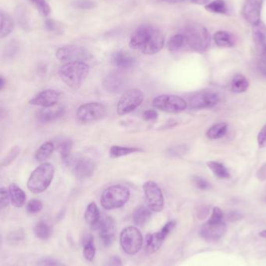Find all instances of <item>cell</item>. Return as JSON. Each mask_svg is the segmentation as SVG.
<instances>
[{
  "instance_id": "cell-1",
  "label": "cell",
  "mask_w": 266,
  "mask_h": 266,
  "mask_svg": "<svg viewBox=\"0 0 266 266\" xmlns=\"http://www.w3.org/2000/svg\"><path fill=\"white\" fill-rule=\"evenodd\" d=\"M165 36L163 31L151 24H142L130 37L129 46L145 55H155L163 49Z\"/></svg>"
},
{
  "instance_id": "cell-2",
  "label": "cell",
  "mask_w": 266,
  "mask_h": 266,
  "mask_svg": "<svg viewBox=\"0 0 266 266\" xmlns=\"http://www.w3.org/2000/svg\"><path fill=\"white\" fill-rule=\"evenodd\" d=\"M90 68L86 62H70L59 67V77L73 89H78L89 74Z\"/></svg>"
},
{
  "instance_id": "cell-3",
  "label": "cell",
  "mask_w": 266,
  "mask_h": 266,
  "mask_svg": "<svg viewBox=\"0 0 266 266\" xmlns=\"http://www.w3.org/2000/svg\"><path fill=\"white\" fill-rule=\"evenodd\" d=\"M55 169L51 163H44L38 166L30 174L27 186L32 193H42L49 187L54 177Z\"/></svg>"
},
{
  "instance_id": "cell-4",
  "label": "cell",
  "mask_w": 266,
  "mask_h": 266,
  "mask_svg": "<svg viewBox=\"0 0 266 266\" xmlns=\"http://www.w3.org/2000/svg\"><path fill=\"white\" fill-rule=\"evenodd\" d=\"M186 42L194 50L205 52L210 46L211 37L206 27L198 23H191L185 28Z\"/></svg>"
},
{
  "instance_id": "cell-5",
  "label": "cell",
  "mask_w": 266,
  "mask_h": 266,
  "mask_svg": "<svg viewBox=\"0 0 266 266\" xmlns=\"http://www.w3.org/2000/svg\"><path fill=\"white\" fill-rule=\"evenodd\" d=\"M130 199V191L127 187L116 184L106 188L101 196V204L106 210L123 207Z\"/></svg>"
},
{
  "instance_id": "cell-6",
  "label": "cell",
  "mask_w": 266,
  "mask_h": 266,
  "mask_svg": "<svg viewBox=\"0 0 266 266\" xmlns=\"http://www.w3.org/2000/svg\"><path fill=\"white\" fill-rule=\"evenodd\" d=\"M120 241L123 252L130 256H134L142 248L143 237L138 228L127 227L122 231Z\"/></svg>"
},
{
  "instance_id": "cell-7",
  "label": "cell",
  "mask_w": 266,
  "mask_h": 266,
  "mask_svg": "<svg viewBox=\"0 0 266 266\" xmlns=\"http://www.w3.org/2000/svg\"><path fill=\"white\" fill-rule=\"evenodd\" d=\"M91 52L84 48L77 45H66L60 47L55 52V57L61 63H66L70 62H86L91 59Z\"/></svg>"
},
{
  "instance_id": "cell-8",
  "label": "cell",
  "mask_w": 266,
  "mask_h": 266,
  "mask_svg": "<svg viewBox=\"0 0 266 266\" xmlns=\"http://www.w3.org/2000/svg\"><path fill=\"white\" fill-rule=\"evenodd\" d=\"M152 106L166 113H178L187 109L188 103L177 95H161L154 98Z\"/></svg>"
},
{
  "instance_id": "cell-9",
  "label": "cell",
  "mask_w": 266,
  "mask_h": 266,
  "mask_svg": "<svg viewBox=\"0 0 266 266\" xmlns=\"http://www.w3.org/2000/svg\"><path fill=\"white\" fill-rule=\"evenodd\" d=\"M143 101L144 94L141 90L138 88L127 90L123 94L117 104V113L120 116L128 114L139 107Z\"/></svg>"
},
{
  "instance_id": "cell-10",
  "label": "cell",
  "mask_w": 266,
  "mask_h": 266,
  "mask_svg": "<svg viewBox=\"0 0 266 266\" xmlns=\"http://www.w3.org/2000/svg\"><path fill=\"white\" fill-rule=\"evenodd\" d=\"M106 113V107L102 103L89 102L79 106L76 116L80 123H87L101 120Z\"/></svg>"
},
{
  "instance_id": "cell-11",
  "label": "cell",
  "mask_w": 266,
  "mask_h": 266,
  "mask_svg": "<svg viewBox=\"0 0 266 266\" xmlns=\"http://www.w3.org/2000/svg\"><path fill=\"white\" fill-rule=\"evenodd\" d=\"M143 190L148 207L156 213L163 211L164 197L159 185L154 181H147L144 184Z\"/></svg>"
},
{
  "instance_id": "cell-12",
  "label": "cell",
  "mask_w": 266,
  "mask_h": 266,
  "mask_svg": "<svg viewBox=\"0 0 266 266\" xmlns=\"http://www.w3.org/2000/svg\"><path fill=\"white\" fill-rule=\"evenodd\" d=\"M91 227L98 231L104 246H110L114 242L116 238V224L114 220L109 216L101 215L96 224Z\"/></svg>"
},
{
  "instance_id": "cell-13",
  "label": "cell",
  "mask_w": 266,
  "mask_h": 266,
  "mask_svg": "<svg viewBox=\"0 0 266 266\" xmlns=\"http://www.w3.org/2000/svg\"><path fill=\"white\" fill-rule=\"evenodd\" d=\"M176 221H170L161 229V231L154 234H147L145 239V249L148 254H153L157 252L163 245L166 238L175 228Z\"/></svg>"
},
{
  "instance_id": "cell-14",
  "label": "cell",
  "mask_w": 266,
  "mask_h": 266,
  "mask_svg": "<svg viewBox=\"0 0 266 266\" xmlns=\"http://www.w3.org/2000/svg\"><path fill=\"white\" fill-rule=\"evenodd\" d=\"M227 225L224 220L213 221L209 220L202 226L200 230V236L207 241H216L225 235Z\"/></svg>"
},
{
  "instance_id": "cell-15",
  "label": "cell",
  "mask_w": 266,
  "mask_h": 266,
  "mask_svg": "<svg viewBox=\"0 0 266 266\" xmlns=\"http://www.w3.org/2000/svg\"><path fill=\"white\" fill-rule=\"evenodd\" d=\"M220 102L218 94L211 91H204L196 94L190 99V106L191 109H202L214 107Z\"/></svg>"
},
{
  "instance_id": "cell-16",
  "label": "cell",
  "mask_w": 266,
  "mask_h": 266,
  "mask_svg": "<svg viewBox=\"0 0 266 266\" xmlns=\"http://www.w3.org/2000/svg\"><path fill=\"white\" fill-rule=\"evenodd\" d=\"M60 98V94L54 89H46L41 91L30 98L29 103L33 106L41 107H50L57 105Z\"/></svg>"
},
{
  "instance_id": "cell-17",
  "label": "cell",
  "mask_w": 266,
  "mask_h": 266,
  "mask_svg": "<svg viewBox=\"0 0 266 266\" xmlns=\"http://www.w3.org/2000/svg\"><path fill=\"white\" fill-rule=\"evenodd\" d=\"M263 0H247L244 6L243 14L252 26L261 22V12Z\"/></svg>"
},
{
  "instance_id": "cell-18",
  "label": "cell",
  "mask_w": 266,
  "mask_h": 266,
  "mask_svg": "<svg viewBox=\"0 0 266 266\" xmlns=\"http://www.w3.org/2000/svg\"><path fill=\"white\" fill-rule=\"evenodd\" d=\"M104 89L111 94H118L125 88L126 80L120 73L112 72L102 81Z\"/></svg>"
},
{
  "instance_id": "cell-19",
  "label": "cell",
  "mask_w": 266,
  "mask_h": 266,
  "mask_svg": "<svg viewBox=\"0 0 266 266\" xmlns=\"http://www.w3.org/2000/svg\"><path fill=\"white\" fill-rule=\"evenodd\" d=\"M95 169V163L90 158H81L76 162L73 166V174L77 178L86 179L93 174Z\"/></svg>"
},
{
  "instance_id": "cell-20",
  "label": "cell",
  "mask_w": 266,
  "mask_h": 266,
  "mask_svg": "<svg viewBox=\"0 0 266 266\" xmlns=\"http://www.w3.org/2000/svg\"><path fill=\"white\" fill-rule=\"evenodd\" d=\"M110 61L113 66L121 70L132 68L136 63L135 58L131 54L124 50L115 51L111 55Z\"/></svg>"
},
{
  "instance_id": "cell-21",
  "label": "cell",
  "mask_w": 266,
  "mask_h": 266,
  "mask_svg": "<svg viewBox=\"0 0 266 266\" xmlns=\"http://www.w3.org/2000/svg\"><path fill=\"white\" fill-rule=\"evenodd\" d=\"M65 109L62 106L43 107L37 113V118L41 123H50L61 118L64 115Z\"/></svg>"
},
{
  "instance_id": "cell-22",
  "label": "cell",
  "mask_w": 266,
  "mask_h": 266,
  "mask_svg": "<svg viewBox=\"0 0 266 266\" xmlns=\"http://www.w3.org/2000/svg\"><path fill=\"white\" fill-rule=\"evenodd\" d=\"M10 202L14 207L22 208L26 202V194L16 184H11L9 186Z\"/></svg>"
},
{
  "instance_id": "cell-23",
  "label": "cell",
  "mask_w": 266,
  "mask_h": 266,
  "mask_svg": "<svg viewBox=\"0 0 266 266\" xmlns=\"http://www.w3.org/2000/svg\"><path fill=\"white\" fill-rule=\"evenodd\" d=\"M83 255L84 259L88 262H92L95 256V247L94 238L91 234H86L83 238Z\"/></svg>"
},
{
  "instance_id": "cell-24",
  "label": "cell",
  "mask_w": 266,
  "mask_h": 266,
  "mask_svg": "<svg viewBox=\"0 0 266 266\" xmlns=\"http://www.w3.org/2000/svg\"><path fill=\"white\" fill-rule=\"evenodd\" d=\"M152 216V210L145 206H139L133 214V221L138 226H144Z\"/></svg>"
},
{
  "instance_id": "cell-25",
  "label": "cell",
  "mask_w": 266,
  "mask_h": 266,
  "mask_svg": "<svg viewBox=\"0 0 266 266\" xmlns=\"http://www.w3.org/2000/svg\"><path fill=\"white\" fill-rule=\"evenodd\" d=\"M249 88V80L243 74H237L231 82V91L234 93H244Z\"/></svg>"
},
{
  "instance_id": "cell-26",
  "label": "cell",
  "mask_w": 266,
  "mask_h": 266,
  "mask_svg": "<svg viewBox=\"0 0 266 266\" xmlns=\"http://www.w3.org/2000/svg\"><path fill=\"white\" fill-rule=\"evenodd\" d=\"M0 18H1L0 38H4L11 34L12 30H13L14 23H13V19L11 18V16L7 13H3L2 11H1V13H0Z\"/></svg>"
},
{
  "instance_id": "cell-27",
  "label": "cell",
  "mask_w": 266,
  "mask_h": 266,
  "mask_svg": "<svg viewBox=\"0 0 266 266\" xmlns=\"http://www.w3.org/2000/svg\"><path fill=\"white\" fill-rule=\"evenodd\" d=\"M228 125L226 123H216L212 126L206 132V137L209 139L216 140L224 138L227 134Z\"/></svg>"
},
{
  "instance_id": "cell-28",
  "label": "cell",
  "mask_w": 266,
  "mask_h": 266,
  "mask_svg": "<svg viewBox=\"0 0 266 266\" xmlns=\"http://www.w3.org/2000/svg\"><path fill=\"white\" fill-rule=\"evenodd\" d=\"M215 42L221 48H231L234 46V41L232 36L227 31L219 30L214 34Z\"/></svg>"
},
{
  "instance_id": "cell-29",
  "label": "cell",
  "mask_w": 266,
  "mask_h": 266,
  "mask_svg": "<svg viewBox=\"0 0 266 266\" xmlns=\"http://www.w3.org/2000/svg\"><path fill=\"white\" fill-rule=\"evenodd\" d=\"M209 170L213 172L216 177L220 179H229L231 177V173L227 167L223 163L216 161H210L207 163Z\"/></svg>"
},
{
  "instance_id": "cell-30",
  "label": "cell",
  "mask_w": 266,
  "mask_h": 266,
  "mask_svg": "<svg viewBox=\"0 0 266 266\" xmlns=\"http://www.w3.org/2000/svg\"><path fill=\"white\" fill-rule=\"evenodd\" d=\"M141 149L134 147H123L113 145L111 147L109 150V156L111 158L116 159V158L123 157V156H128L131 154L135 153V152H141Z\"/></svg>"
},
{
  "instance_id": "cell-31",
  "label": "cell",
  "mask_w": 266,
  "mask_h": 266,
  "mask_svg": "<svg viewBox=\"0 0 266 266\" xmlns=\"http://www.w3.org/2000/svg\"><path fill=\"white\" fill-rule=\"evenodd\" d=\"M100 216L101 214L98 211V206H96V204L95 202L90 203L87 209H86L85 213H84L85 221L92 227L99 220Z\"/></svg>"
},
{
  "instance_id": "cell-32",
  "label": "cell",
  "mask_w": 266,
  "mask_h": 266,
  "mask_svg": "<svg viewBox=\"0 0 266 266\" xmlns=\"http://www.w3.org/2000/svg\"><path fill=\"white\" fill-rule=\"evenodd\" d=\"M54 148H55L54 144L51 141H48V142L43 144L36 152V160L38 161V162H41V163L46 160V159L50 157L51 155L53 152Z\"/></svg>"
},
{
  "instance_id": "cell-33",
  "label": "cell",
  "mask_w": 266,
  "mask_h": 266,
  "mask_svg": "<svg viewBox=\"0 0 266 266\" xmlns=\"http://www.w3.org/2000/svg\"><path fill=\"white\" fill-rule=\"evenodd\" d=\"M36 237L41 240H47L52 235V228L44 221L38 222L34 228Z\"/></svg>"
},
{
  "instance_id": "cell-34",
  "label": "cell",
  "mask_w": 266,
  "mask_h": 266,
  "mask_svg": "<svg viewBox=\"0 0 266 266\" xmlns=\"http://www.w3.org/2000/svg\"><path fill=\"white\" fill-rule=\"evenodd\" d=\"M185 43L187 42L184 34H176L169 40L167 48L170 52H177L183 48Z\"/></svg>"
},
{
  "instance_id": "cell-35",
  "label": "cell",
  "mask_w": 266,
  "mask_h": 266,
  "mask_svg": "<svg viewBox=\"0 0 266 266\" xmlns=\"http://www.w3.org/2000/svg\"><path fill=\"white\" fill-rule=\"evenodd\" d=\"M253 38L256 44L263 45L266 40V28L262 22L253 26Z\"/></svg>"
},
{
  "instance_id": "cell-36",
  "label": "cell",
  "mask_w": 266,
  "mask_h": 266,
  "mask_svg": "<svg viewBox=\"0 0 266 266\" xmlns=\"http://www.w3.org/2000/svg\"><path fill=\"white\" fill-rule=\"evenodd\" d=\"M206 9L214 13L224 14L227 12V5L223 0H215L206 5Z\"/></svg>"
},
{
  "instance_id": "cell-37",
  "label": "cell",
  "mask_w": 266,
  "mask_h": 266,
  "mask_svg": "<svg viewBox=\"0 0 266 266\" xmlns=\"http://www.w3.org/2000/svg\"><path fill=\"white\" fill-rule=\"evenodd\" d=\"M36 9L43 16H48L51 13V7L46 0H30Z\"/></svg>"
},
{
  "instance_id": "cell-38",
  "label": "cell",
  "mask_w": 266,
  "mask_h": 266,
  "mask_svg": "<svg viewBox=\"0 0 266 266\" xmlns=\"http://www.w3.org/2000/svg\"><path fill=\"white\" fill-rule=\"evenodd\" d=\"M71 148L72 142L70 141H63L59 145V152L64 163H68L70 161Z\"/></svg>"
},
{
  "instance_id": "cell-39",
  "label": "cell",
  "mask_w": 266,
  "mask_h": 266,
  "mask_svg": "<svg viewBox=\"0 0 266 266\" xmlns=\"http://www.w3.org/2000/svg\"><path fill=\"white\" fill-rule=\"evenodd\" d=\"M71 5L75 9H91L96 7L97 3L93 0H73Z\"/></svg>"
},
{
  "instance_id": "cell-40",
  "label": "cell",
  "mask_w": 266,
  "mask_h": 266,
  "mask_svg": "<svg viewBox=\"0 0 266 266\" xmlns=\"http://www.w3.org/2000/svg\"><path fill=\"white\" fill-rule=\"evenodd\" d=\"M20 147L14 146L11 148L10 150L8 152V153L5 155L4 159H2V166H7L8 165L10 164L17 157L18 155L20 154Z\"/></svg>"
},
{
  "instance_id": "cell-41",
  "label": "cell",
  "mask_w": 266,
  "mask_h": 266,
  "mask_svg": "<svg viewBox=\"0 0 266 266\" xmlns=\"http://www.w3.org/2000/svg\"><path fill=\"white\" fill-rule=\"evenodd\" d=\"M26 209H27V213L30 214H35V213H39L42 209V203L38 199H33L27 203Z\"/></svg>"
},
{
  "instance_id": "cell-42",
  "label": "cell",
  "mask_w": 266,
  "mask_h": 266,
  "mask_svg": "<svg viewBox=\"0 0 266 266\" xmlns=\"http://www.w3.org/2000/svg\"><path fill=\"white\" fill-rule=\"evenodd\" d=\"M193 182L195 186L202 191H207V190L211 189V184H209L206 179L202 178L199 176H195L193 177Z\"/></svg>"
},
{
  "instance_id": "cell-43",
  "label": "cell",
  "mask_w": 266,
  "mask_h": 266,
  "mask_svg": "<svg viewBox=\"0 0 266 266\" xmlns=\"http://www.w3.org/2000/svg\"><path fill=\"white\" fill-rule=\"evenodd\" d=\"M9 201H10V198H9V190H6V188H1L0 189V206H1V209H4L6 208L9 205Z\"/></svg>"
},
{
  "instance_id": "cell-44",
  "label": "cell",
  "mask_w": 266,
  "mask_h": 266,
  "mask_svg": "<svg viewBox=\"0 0 266 266\" xmlns=\"http://www.w3.org/2000/svg\"><path fill=\"white\" fill-rule=\"evenodd\" d=\"M45 27L47 30L53 32H59L62 30V24L58 21L52 20V19H48L45 21Z\"/></svg>"
},
{
  "instance_id": "cell-45",
  "label": "cell",
  "mask_w": 266,
  "mask_h": 266,
  "mask_svg": "<svg viewBox=\"0 0 266 266\" xmlns=\"http://www.w3.org/2000/svg\"><path fill=\"white\" fill-rule=\"evenodd\" d=\"M258 144L260 148L266 147V123L258 134Z\"/></svg>"
},
{
  "instance_id": "cell-46",
  "label": "cell",
  "mask_w": 266,
  "mask_h": 266,
  "mask_svg": "<svg viewBox=\"0 0 266 266\" xmlns=\"http://www.w3.org/2000/svg\"><path fill=\"white\" fill-rule=\"evenodd\" d=\"M158 113L156 110L153 109H148L145 111L143 114L144 120L146 121H152V120H156L158 118Z\"/></svg>"
},
{
  "instance_id": "cell-47",
  "label": "cell",
  "mask_w": 266,
  "mask_h": 266,
  "mask_svg": "<svg viewBox=\"0 0 266 266\" xmlns=\"http://www.w3.org/2000/svg\"><path fill=\"white\" fill-rule=\"evenodd\" d=\"M38 265H40V266H62L63 263H59V262L56 261L55 259L46 258V259H43L40 260L38 263Z\"/></svg>"
},
{
  "instance_id": "cell-48",
  "label": "cell",
  "mask_w": 266,
  "mask_h": 266,
  "mask_svg": "<svg viewBox=\"0 0 266 266\" xmlns=\"http://www.w3.org/2000/svg\"><path fill=\"white\" fill-rule=\"evenodd\" d=\"M23 238V234L22 231H15V232L12 233L11 235L9 236V241H11L12 243H18L22 241Z\"/></svg>"
},
{
  "instance_id": "cell-49",
  "label": "cell",
  "mask_w": 266,
  "mask_h": 266,
  "mask_svg": "<svg viewBox=\"0 0 266 266\" xmlns=\"http://www.w3.org/2000/svg\"><path fill=\"white\" fill-rule=\"evenodd\" d=\"M256 177L259 181H266V163H263L261 167L259 169L256 173Z\"/></svg>"
},
{
  "instance_id": "cell-50",
  "label": "cell",
  "mask_w": 266,
  "mask_h": 266,
  "mask_svg": "<svg viewBox=\"0 0 266 266\" xmlns=\"http://www.w3.org/2000/svg\"><path fill=\"white\" fill-rule=\"evenodd\" d=\"M107 265L109 266H122L121 259L117 256H113L109 259Z\"/></svg>"
},
{
  "instance_id": "cell-51",
  "label": "cell",
  "mask_w": 266,
  "mask_h": 266,
  "mask_svg": "<svg viewBox=\"0 0 266 266\" xmlns=\"http://www.w3.org/2000/svg\"><path fill=\"white\" fill-rule=\"evenodd\" d=\"M156 2H166V3H180V2H184L186 0H155Z\"/></svg>"
},
{
  "instance_id": "cell-52",
  "label": "cell",
  "mask_w": 266,
  "mask_h": 266,
  "mask_svg": "<svg viewBox=\"0 0 266 266\" xmlns=\"http://www.w3.org/2000/svg\"><path fill=\"white\" fill-rule=\"evenodd\" d=\"M191 2L197 5H207L209 3V0H190Z\"/></svg>"
},
{
  "instance_id": "cell-53",
  "label": "cell",
  "mask_w": 266,
  "mask_h": 266,
  "mask_svg": "<svg viewBox=\"0 0 266 266\" xmlns=\"http://www.w3.org/2000/svg\"><path fill=\"white\" fill-rule=\"evenodd\" d=\"M4 86H5V79H4L3 76H1V78H0V88L1 90L3 89Z\"/></svg>"
},
{
  "instance_id": "cell-54",
  "label": "cell",
  "mask_w": 266,
  "mask_h": 266,
  "mask_svg": "<svg viewBox=\"0 0 266 266\" xmlns=\"http://www.w3.org/2000/svg\"><path fill=\"white\" fill-rule=\"evenodd\" d=\"M259 236L263 238H266V231H262V232L259 234Z\"/></svg>"
}]
</instances>
